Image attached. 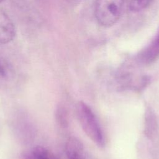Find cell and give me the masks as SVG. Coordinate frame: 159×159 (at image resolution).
Instances as JSON below:
<instances>
[{"label":"cell","instance_id":"4","mask_svg":"<svg viewBox=\"0 0 159 159\" xmlns=\"http://www.w3.org/2000/svg\"><path fill=\"white\" fill-rule=\"evenodd\" d=\"M16 35V29L13 22L0 7V43L5 44L12 41Z\"/></svg>","mask_w":159,"mask_h":159},{"label":"cell","instance_id":"5","mask_svg":"<svg viewBox=\"0 0 159 159\" xmlns=\"http://www.w3.org/2000/svg\"><path fill=\"white\" fill-rule=\"evenodd\" d=\"M159 58V30L152 42L138 55L140 63L148 65Z\"/></svg>","mask_w":159,"mask_h":159},{"label":"cell","instance_id":"8","mask_svg":"<svg viewBox=\"0 0 159 159\" xmlns=\"http://www.w3.org/2000/svg\"><path fill=\"white\" fill-rule=\"evenodd\" d=\"M153 0H127L128 9L132 12H140L147 8Z\"/></svg>","mask_w":159,"mask_h":159},{"label":"cell","instance_id":"11","mask_svg":"<svg viewBox=\"0 0 159 159\" xmlns=\"http://www.w3.org/2000/svg\"><path fill=\"white\" fill-rule=\"evenodd\" d=\"M3 1H4V0H0V2H2Z\"/></svg>","mask_w":159,"mask_h":159},{"label":"cell","instance_id":"2","mask_svg":"<svg viewBox=\"0 0 159 159\" xmlns=\"http://www.w3.org/2000/svg\"><path fill=\"white\" fill-rule=\"evenodd\" d=\"M125 0H96L94 14L98 22L102 27L116 24L122 16Z\"/></svg>","mask_w":159,"mask_h":159},{"label":"cell","instance_id":"9","mask_svg":"<svg viewBox=\"0 0 159 159\" xmlns=\"http://www.w3.org/2000/svg\"><path fill=\"white\" fill-rule=\"evenodd\" d=\"M12 70L9 63L3 58L0 57V78L8 79L11 76Z\"/></svg>","mask_w":159,"mask_h":159},{"label":"cell","instance_id":"6","mask_svg":"<svg viewBox=\"0 0 159 159\" xmlns=\"http://www.w3.org/2000/svg\"><path fill=\"white\" fill-rule=\"evenodd\" d=\"M50 152L42 146H35L25 152L21 159H48Z\"/></svg>","mask_w":159,"mask_h":159},{"label":"cell","instance_id":"3","mask_svg":"<svg viewBox=\"0 0 159 159\" xmlns=\"http://www.w3.org/2000/svg\"><path fill=\"white\" fill-rule=\"evenodd\" d=\"M65 148L67 159H90L83 143L75 137L68 139Z\"/></svg>","mask_w":159,"mask_h":159},{"label":"cell","instance_id":"10","mask_svg":"<svg viewBox=\"0 0 159 159\" xmlns=\"http://www.w3.org/2000/svg\"><path fill=\"white\" fill-rule=\"evenodd\" d=\"M48 159H58V158H57V157L53 154H52L51 153H50V155L48 156Z\"/></svg>","mask_w":159,"mask_h":159},{"label":"cell","instance_id":"1","mask_svg":"<svg viewBox=\"0 0 159 159\" xmlns=\"http://www.w3.org/2000/svg\"><path fill=\"white\" fill-rule=\"evenodd\" d=\"M76 114L81 127L86 135L99 147L103 148L105 139L100 124L91 108L84 101L76 104Z\"/></svg>","mask_w":159,"mask_h":159},{"label":"cell","instance_id":"7","mask_svg":"<svg viewBox=\"0 0 159 159\" xmlns=\"http://www.w3.org/2000/svg\"><path fill=\"white\" fill-rule=\"evenodd\" d=\"M55 118L58 125L62 128H66L68 126L69 117L68 111L61 104L58 105L55 111Z\"/></svg>","mask_w":159,"mask_h":159}]
</instances>
